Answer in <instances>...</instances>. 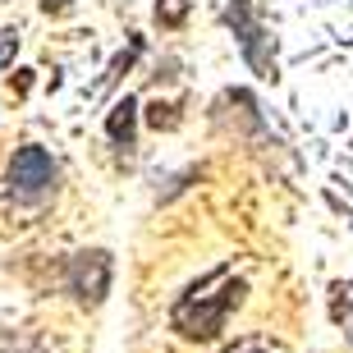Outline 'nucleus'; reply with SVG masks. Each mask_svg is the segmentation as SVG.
<instances>
[{"mask_svg":"<svg viewBox=\"0 0 353 353\" xmlns=\"http://www.w3.org/2000/svg\"><path fill=\"white\" fill-rule=\"evenodd\" d=\"M55 179H60V165L51 161L46 147H19L10 161V193L19 202H46L55 193Z\"/></svg>","mask_w":353,"mask_h":353,"instance_id":"4","label":"nucleus"},{"mask_svg":"<svg viewBox=\"0 0 353 353\" xmlns=\"http://www.w3.org/2000/svg\"><path fill=\"white\" fill-rule=\"evenodd\" d=\"M330 316H335V326L344 330V340L353 344V285H335L330 289Z\"/></svg>","mask_w":353,"mask_h":353,"instance_id":"6","label":"nucleus"},{"mask_svg":"<svg viewBox=\"0 0 353 353\" xmlns=\"http://www.w3.org/2000/svg\"><path fill=\"white\" fill-rule=\"evenodd\" d=\"M133 124H138V101L124 97V101L110 110V119H105V133H110L119 147H133Z\"/></svg>","mask_w":353,"mask_h":353,"instance_id":"5","label":"nucleus"},{"mask_svg":"<svg viewBox=\"0 0 353 353\" xmlns=\"http://www.w3.org/2000/svg\"><path fill=\"white\" fill-rule=\"evenodd\" d=\"M110 275H115V262L105 248H83L65 262V289L74 294L79 307H101L105 294H110Z\"/></svg>","mask_w":353,"mask_h":353,"instance_id":"3","label":"nucleus"},{"mask_svg":"<svg viewBox=\"0 0 353 353\" xmlns=\"http://www.w3.org/2000/svg\"><path fill=\"white\" fill-rule=\"evenodd\" d=\"M243 353H266V349H243Z\"/></svg>","mask_w":353,"mask_h":353,"instance_id":"7","label":"nucleus"},{"mask_svg":"<svg viewBox=\"0 0 353 353\" xmlns=\"http://www.w3.org/2000/svg\"><path fill=\"white\" fill-rule=\"evenodd\" d=\"M225 23L234 28L239 51H243L252 74H257V79H275V37L266 32L262 19H257L252 0H230V5H225Z\"/></svg>","mask_w":353,"mask_h":353,"instance_id":"2","label":"nucleus"},{"mask_svg":"<svg viewBox=\"0 0 353 353\" xmlns=\"http://www.w3.org/2000/svg\"><path fill=\"white\" fill-rule=\"evenodd\" d=\"M243 294H248V280H239V275H230V271L221 275V289H216V294H207V280H202V285H193L170 307V326L179 330L183 340L211 344L225 330V316L243 303Z\"/></svg>","mask_w":353,"mask_h":353,"instance_id":"1","label":"nucleus"}]
</instances>
